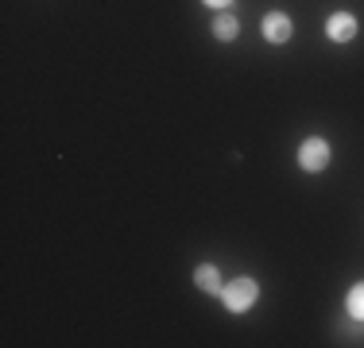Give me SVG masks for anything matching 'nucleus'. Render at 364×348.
<instances>
[{"label": "nucleus", "instance_id": "f257e3e1", "mask_svg": "<svg viewBox=\"0 0 364 348\" xmlns=\"http://www.w3.org/2000/svg\"><path fill=\"white\" fill-rule=\"evenodd\" d=\"M218 298L225 302V310H229V313H248L256 306V298H259V283L252 275H240V278H232V283L221 286Z\"/></svg>", "mask_w": 364, "mask_h": 348}, {"label": "nucleus", "instance_id": "f03ea898", "mask_svg": "<svg viewBox=\"0 0 364 348\" xmlns=\"http://www.w3.org/2000/svg\"><path fill=\"white\" fill-rule=\"evenodd\" d=\"M329 159H333V151H329V143L322 136H310L299 143V167L306 174H322L329 167Z\"/></svg>", "mask_w": 364, "mask_h": 348}, {"label": "nucleus", "instance_id": "7ed1b4c3", "mask_svg": "<svg viewBox=\"0 0 364 348\" xmlns=\"http://www.w3.org/2000/svg\"><path fill=\"white\" fill-rule=\"evenodd\" d=\"M357 31H360V23H357V16H353V12H333L326 20V39L329 43H353V39H357Z\"/></svg>", "mask_w": 364, "mask_h": 348}, {"label": "nucleus", "instance_id": "20e7f679", "mask_svg": "<svg viewBox=\"0 0 364 348\" xmlns=\"http://www.w3.org/2000/svg\"><path fill=\"white\" fill-rule=\"evenodd\" d=\"M259 35H264L267 43H287L291 35H294V23H291V16L287 12H267L264 20H259Z\"/></svg>", "mask_w": 364, "mask_h": 348}, {"label": "nucleus", "instance_id": "39448f33", "mask_svg": "<svg viewBox=\"0 0 364 348\" xmlns=\"http://www.w3.org/2000/svg\"><path fill=\"white\" fill-rule=\"evenodd\" d=\"M194 286H198V290H202V294H221V271H218V267H213V263H202V267H198V271H194Z\"/></svg>", "mask_w": 364, "mask_h": 348}, {"label": "nucleus", "instance_id": "423d86ee", "mask_svg": "<svg viewBox=\"0 0 364 348\" xmlns=\"http://www.w3.org/2000/svg\"><path fill=\"white\" fill-rule=\"evenodd\" d=\"M237 31H240L237 16H232L229 8H225L218 20H213V39H218V43H232V39H237Z\"/></svg>", "mask_w": 364, "mask_h": 348}, {"label": "nucleus", "instance_id": "0eeeda50", "mask_svg": "<svg viewBox=\"0 0 364 348\" xmlns=\"http://www.w3.org/2000/svg\"><path fill=\"white\" fill-rule=\"evenodd\" d=\"M345 310H349L353 321H360V325H364V278L349 286V294H345Z\"/></svg>", "mask_w": 364, "mask_h": 348}, {"label": "nucleus", "instance_id": "6e6552de", "mask_svg": "<svg viewBox=\"0 0 364 348\" xmlns=\"http://www.w3.org/2000/svg\"><path fill=\"white\" fill-rule=\"evenodd\" d=\"M202 4H205V8H218V12H225V8L232 4V0H202Z\"/></svg>", "mask_w": 364, "mask_h": 348}]
</instances>
